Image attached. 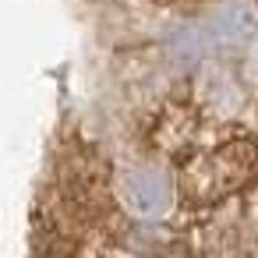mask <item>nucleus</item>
Returning a JSON list of instances; mask_svg holds the SVG:
<instances>
[{
	"mask_svg": "<svg viewBox=\"0 0 258 258\" xmlns=\"http://www.w3.org/2000/svg\"><path fill=\"white\" fill-rule=\"evenodd\" d=\"M251 145L247 142H240V145H226V149H219L216 156H209V159H198L195 166L198 170H205V177H184V191L191 195V198H209V184H216L212 187V198H219V195H226V191H233L247 173H251Z\"/></svg>",
	"mask_w": 258,
	"mask_h": 258,
	"instance_id": "f257e3e1",
	"label": "nucleus"
},
{
	"mask_svg": "<svg viewBox=\"0 0 258 258\" xmlns=\"http://www.w3.org/2000/svg\"><path fill=\"white\" fill-rule=\"evenodd\" d=\"M202 29H205L212 50H237V46L251 43V36H254V15H251L247 4H223Z\"/></svg>",
	"mask_w": 258,
	"mask_h": 258,
	"instance_id": "f03ea898",
	"label": "nucleus"
},
{
	"mask_svg": "<svg viewBox=\"0 0 258 258\" xmlns=\"http://www.w3.org/2000/svg\"><path fill=\"white\" fill-rule=\"evenodd\" d=\"M166 195H170L166 180L152 170H131L124 177V202L138 216H156L166 205Z\"/></svg>",
	"mask_w": 258,
	"mask_h": 258,
	"instance_id": "7ed1b4c3",
	"label": "nucleus"
},
{
	"mask_svg": "<svg viewBox=\"0 0 258 258\" xmlns=\"http://www.w3.org/2000/svg\"><path fill=\"white\" fill-rule=\"evenodd\" d=\"M209 36L202 25H180L173 36H170V57L180 60V64H195L209 53Z\"/></svg>",
	"mask_w": 258,
	"mask_h": 258,
	"instance_id": "20e7f679",
	"label": "nucleus"
}]
</instances>
